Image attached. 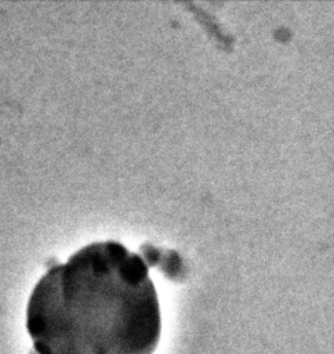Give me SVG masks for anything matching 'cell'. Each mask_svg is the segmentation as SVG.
Returning <instances> with one entry per match:
<instances>
[{
  "label": "cell",
  "instance_id": "6da1fadb",
  "mask_svg": "<svg viewBox=\"0 0 334 354\" xmlns=\"http://www.w3.org/2000/svg\"><path fill=\"white\" fill-rule=\"evenodd\" d=\"M26 328L37 354H153L161 313L149 266L115 239L83 245L39 278Z\"/></svg>",
  "mask_w": 334,
  "mask_h": 354
}]
</instances>
